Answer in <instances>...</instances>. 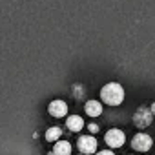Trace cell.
<instances>
[{
	"mask_svg": "<svg viewBox=\"0 0 155 155\" xmlns=\"http://www.w3.org/2000/svg\"><path fill=\"white\" fill-rule=\"evenodd\" d=\"M48 111H49V115H53V117H66L68 115V104L64 102V101H51L49 102V106H48Z\"/></svg>",
	"mask_w": 155,
	"mask_h": 155,
	"instance_id": "obj_6",
	"label": "cell"
},
{
	"mask_svg": "<svg viewBox=\"0 0 155 155\" xmlns=\"http://www.w3.org/2000/svg\"><path fill=\"white\" fill-rule=\"evenodd\" d=\"M101 99L108 106H119L124 101V88L119 82H108L101 90Z\"/></svg>",
	"mask_w": 155,
	"mask_h": 155,
	"instance_id": "obj_1",
	"label": "cell"
},
{
	"mask_svg": "<svg viewBox=\"0 0 155 155\" xmlns=\"http://www.w3.org/2000/svg\"><path fill=\"white\" fill-rule=\"evenodd\" d=\"M66 126H68V130L69 131H81L82 128H84V120H82V117H79V115H69L68 119H66Z\"/></svg>",
	"mask_w": 155,
	"mask_h": 155,
	"instance_id": "obj_7",
	"label": "cell"
},
{
	"mask_svg": "<svg viewBox=\"0 0 155 155\" xmlns=\"http://www.w3.org/2000/svg\"><path fill=\"white\" fill-rule=\"evenodd\" d=\"M155 117H153V113H151V108H148V106H140V108H137V111L133 113V124L137 126V128H148L150 124H151V120H153Z\"/></svg>",
	"mask_w": 155,
	"mask_h": 155,
	"instance_id": "obj_2",
	"label": "cell"
},
{
	"mask_svg": "<svg viewBox=\"0 0 155 155\" xmlns=\"http://www.w3.org/2000/svg\"><path fill=\"white\" fill-rule=\"evenodd\" d=\"M104 140H106V144H108L110 148H120V146L126 142V135H124L122 130H119V128H111V130L106 131Z\"/></svg>",
	"mask_w": 155,
	"mask_h": 155,
	"instance_id": "obj_3",
	"label": "cell"
},
{
	"mask_svg": "<svg viewBox=\"0 0 155 155\" xmlns=\"http://www.w3.org/2000/svg\"><path fill=\"white\" fill-rule=\"evenodd\" d=\"M97 139L93 135H82L77 140V148L81 150V153L84 155H91V153H97Z\"/></svg>",
	"mask_w": 155,
	"mask_h": 155,
	"instance_id": "obj_4",
	"label": "cell"
},
{
	"mask_svg": "<svg viewBox=\"0 0 155 155\" xmlns=\"http://www.w3.org/2000/svg\"><path fill=\"white\" fill-rule=\"evenodd\" d=\"M84 110H86V113L90 117H99L102 113V104L99 101H88L86 106H84Z\"/></svg>",
	"mask_w": 155,
	"mask_h": 155,
	"instance_id": "obj_8",
	"label": "cell"
},
{
	"mask_svg": "<svg viewBox=\"0 0 155 155\" xmlns=\"http://www.w3.org/2000/svg\"><path fill=\"white\" fill-rule=\"evenodd\" d=\"M88 128H90V131H93V133H95V131H99V126H97V124H90Z\"/></svg>",
	"mask_w": 155,
	"mask_h": 155,
	"instance_id": "obj_12",
	"label": "cell"
},
{
	"mask_svg": "<svg viewBox=\"0 0 155 155\" xmlns=\"http://www.w3.org/2000/svg\"><path fill=\"white\" fill-rule=\"evenodd\" d=\"M151 113H153V117H155V102L151 104Z\"/></svg>",
	"mask_w": 155,
	"mask_h": 155,
	"instance_id": "obj_13",
	"label": "cell"
},
{
	"mask_svg": "<svg viewBox=\"0 0 155 155\" xmlns=\"http://www.w3.org/2000/svg\"><path fill=\"white\" fill-rule=\"evenodd\" d=\"M60 135H62V130L58 128V126H53V128H49L48 131H46V140H49V142H57V140H60Z\"/></svg>",
	"mask_w": 155,
	"mask_h": 155,
	"instance_id": "obj_10",
	"label": "cell"
},
{
	"mask_svg": "<svg viewBox=\"0 0 155 155\" xmlns=\"http://www.w3.org/2000/svg\"><path fill=\"white\" fill-rule=\"evenodd\" d=\"M151 146H153V139L148 133H137L131 139V148L135 151H148L151 150Z\"/></svg>",
	"mask_w": 155,
	"mask_h": 155,
	"instance_id": "obj_5",
	"label": "cell"
},
{
	"mask_svg": "<svg viewBox=\"0 0 155 155\" xmlns=\"http://www.w3.org/2000/svg\"><path fill=\"white\" fill-rule=\"evenodd\" d=\"M97 155H115L111 150H102V151H97Z\"/></svg>",
	"mask_w": 155,
	"mask_h": 155,
	"instance_id": "obj_11",
	"label": "cell"
},
{
	"mask_svg": "<svg viewBox=\"0 0 155 155\" xmlns=\"http://www.w3.org/2000/svg\"><path fill=\"white\" fill-rule=\"evenodd\" d=\"M79 155H84V153H79Z\"/></svg>",
	"mask_w": 155,
	"mask_h": 155,
	"instance_id": "obj_14",
	"label": "cell"
},
{
	"mask_svg": "<svg viewBox=\"0 0 155 155\" xmlns=\"http://www.w3.org/2000/svg\"><path fill=\"white\" fill-rule=\"evenodd\" d=\"M53 155H71V144L68 140H57L53 146Z\"/></svg>",
	"mask_w": 155,
	"mask_h": 155,
	"instance_id": "obj_9",
	"label": "cell"
}]
</instances>
